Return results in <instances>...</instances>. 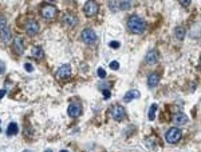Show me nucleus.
Returning <instances> with one entry per match:
<instances>
[{
  "label": "nucleus",
  "instance_id": "obj_4",
  "mask_svg": "<svg viewBox=\"0 0 201 152\" xmlns=\"http://www.w3.org/2000/svg\"><path fill=\"white\" fill-rule=\"evenodd\" d=\"M80 36H82V40L86 43V44H93V43L97 42V33L90 28L83 29L82 33H80Z\"/></svg>",
  "mask_w": 201,
  "mask_h": 152
},
{
  "label": "nucleus",
  "instance_id": "obj_8",
  "mask_svg": "<svg viewBox=\"0 0 201 152\" xmlns=\"http://www.w3.org/2000/svg\"><path fill=\"white\" fill-rule=\"evenodd\" d=\"M24 27H26L27 33H28L30 36H34V35H36V33L39 32V24L35 22V20H28Z\"/></svg>",
  "mask_w": 201,
  "mask_h": 152
},
{
  "label": "nucleus",
  "instance_id": "obj_9",
  "mask_svg": "<svg viewBox=\"0 0 201 152\" xmlns=\"http://www.w3.org/2000/svg\"><path fill=\"white\" fill-rule=\"evenodd\" d=\"M70 75H71V68H70L69 64L62 66L58 69V72H56V77H58V79H66V77H69Z\"/></svg>",
  "mask_w": 201,
  "mask_h": 152
},
{
  "label": "nucleus",
  "instance_id": "obj_31",
  "mask_svg": "<svg viewBox=\"0 0 201 152\" xmlns=\"http://www.w3.org/2000/svg\"><path fill=\"white\" fill-rule=\"evenodd\" d=\"M189 0H186V2H181V4H184V5H188V4H189Z\"/></svg>",
  "mask_w": 201,
  "mask_h": 152
},
{
  "label": "nucleus",
  "instance_id": "obj_17",
  "mask_svg": "<svg viewBox=\"0 0 201 152\" xmlns=\"http://www.w3.org/2000/svg\"><path fill=\"white\" fill-rule=\"evenodd\" d=\"M185 28L184 27H176V29H174V35H176V38L178 40H182L184 38H185Z\"/></svg>",
  "mask_w": 201,
  "mask_h": 152
},
{
  "label": "nucleus",
  "instance_id": "obj_19",
  "mask_svg": "<svg viewBox=\"0 0 201 152\" xmlns=\"http://www.w3.org/2000/svg\"><path fill=\"white\" fill-rule=\"evenodd\" d=\"M32 56H35L36 59L43 57V49H42V47H39V46L34 47V48H32Z\"/></svg>",
  "mask_w": 201,
  "mask_h": 152
},
{
  "label": "nucleus",
  "instance_id": "obj_18",
  "mask_svg": "<svg viewBox=\"0 0 201 152\" xmlns=\"http://www.w3.org/2000/svg\"><path fill=\"white\" fill-rule=\"evenodd\" d=\"M19 132V127H18V124L16 123H11L8 126V130H7V135L8 136H11V135H16Z\"/></svg>",
  "mask_w": 201,
  "mask_h": 152
},
{
  "label": "nucleus",
  "instance_id": "obj_11",
  "mask_svg": "<svg viewBox=\"0 0 201 152\" xmlns=\"http://www.w3.org/2000/svg\"><path fill=\"white\" fill-rule=\"evenodd\" d=\"M173 121H174V124H177V126H184V124L188 123V116L182 112H177V113H174V116H173Z\"/></svg>",
  "mask_w": 201,
  "mask_h": 152
},
{
  "label": "nucleus",
  "instance_id": "obj_3",
  "mask_svg": "<svg viewBox=\"0 0 201 152\" xmlns=\"http://www.w3.org/2000/svg\"><path fill=\"white\" fill-rule=\"evenodd\" d=\"M110 113H111L113 119L117 120V121H121L122 119H125V116H126L125 108H123L122 106H119V104H115V106H113L111 110H110Z\"/></svg>",
  "mask_w": 201,
  "mask_h": 152
},
{
  "label": "nucleus",
  "instance_id": "obj_26",
  "mask_svg": "<svg viewBox=\"0 0 201 152\" xmlns=\"http://www.w3.org/2000/svg\"><path fill=\"white\" fill-rule=\"evenodd\" d=\"M24 68H26L27 72H32V71H34V66H32V64H30V63H26L24 64Z\"/></svg>",
  "mask_w": 201,
  "mask_h": 152
},
{
  "label": "nucleus",
  "instance_id": "obj_24",
  "mask_svg": "<svg viewBox=\"0 0 201 152\" xmlns=\"http://www.w3.org/2000/svg\"><path fill=\"white\" fill-rule=\"evenodd\" d=\"M98 76L100 77V79H105V77H106V71L103 68H99L98 69Z\"/></svg>",
  "mask_w": 201,
  "mask_h": 152
},
{
  "label": "nucleus",
  "instance_id": "obj_2",
  "mask_svg": "<svg viewBox=\"0 0 201 152\" xmlns=\"http://www.w3.org/2000/svg\"><path fill=\"white\" fill-rule=\"evenodd\" d=\"M181 136H182V132H181L177 127H173V128H170V130L166 132L165 139H166L168 143L172 144V143H177V141H180Z\"/></svg>",
  "mask_w": 201,
  "mask_h": 152
},
{
  "label": "nucleus",
  "instance_id": "obj_15",
  "mask_svg": "<svg viewBox=\"0 0 201 152\" xmlns=\"http://www.w3.org/2000/svg\"><path fill=\"white\" fill-rule=\"evenodd\" d=\"M158 82H160L158 73H152V75L149 76V79H147V86H149L150 88H154V87L158 84Z\"/></svg>",
  "mask_w": 201,
  "mask_h": 152
},
{
  "label": "nucleus",
  "instance_id": "obj_20",
  "mask_svg": "<svg viewBox=\"0 0 201 152\" xmlns=\"http://www.w3.org/2000/svg\"><path fill=\"white\" fill-rule=\"evenodd\" d=\"M156 111H157V104L154 103L152 104V107H150V111H149V120H154L156 119Z\"/></svg>",
  "mask_w": 201,
  "mask_h": 152
},
{
  "label": "nucleus",
  "instance_id": "obj_25",
  "mask_svg": "<svg viewBox=\"0 0 201 152\" xmlns=\"http://www.w3.org/2000/svg\"><path fill=\"white\" fill-rule=\"evenodd\" d=\"M110 68H111V69H118L119 68V63L114 60V62L110 63Z\"/></svg>",
  "mask_w": 201,
  "mask_h": 152
},
{
  "label": "nucleus",
  "instance_id": "obj_23",
  "mask_svg": "<svg viewBox=\"0 0 201 152\" xmlns=\"http://www.w3.org/2000/svg\"><path fill=\"white\" fill-rule=\"evenodd\" d=\"M109 5H110V8H111L113 11H117V9H119V3H118V2H110Z\"/></svg>",
  "mask_w": 201,
  "mask_h": 152
},
{
  "label": "nucleus",
  "instance_id": "obj_28",
  "mask_svg": "<svg viewBox=\"0 0 201 152\" xmlns=\"http://www.w3.org/2000/svg\"><path fill=\"white\" fill-rule=\"evenodd\" d=\"M103 91V97H105V99H109V97H110V95H111V93H110V91L109 90H102Z\"/></svg>",
  "mask_w": 201,
  "mask_h": 152
},
{
  "label": "nucleus",
  "instance_id": "obj_30",
  "mask_svg": "<svg viewBox=\"0 0 201 152\" xmlns=\"http://www.w3.org/2000/svg\"><path fill=\"white\" fill-rule=\"evenodd\" d=\"M4 95H5V90H2V91H0V99H2Z\"/></svg>",
  "mask_w": 201,
  "mask_h": 152
},
{
  "label": "nucleus",
  "instance_id": "obj_7",
  "mask_svg": "<svg viewBox=\"0 0 201 152\" xmlns=\"http://www.w3.org/2000/svg\"><path fill=\"white\" fill-rule=\"evenodd\" d=\"M83 11L87 16H94L98 12V4L95 2H86L85 7H83Z\"/></svg>",
  "mask_w": 201,
  "mask_h": 152
},
{
  "label": "nucleus",
  "instance_id": "obj_6",
  "mask_svg": "<svg viewBox=\"0 0 201 152\" xmlns=\"http://www.w3.org/2000/svg\"><path fill=\"white\" fill-rule=\"evenodd\" d=\"M67 112L71 117H78L80 113H82V106H80V103L78 101H75V103H71L69 106V110H67Z\"/></svg>",
  "mask_w": 201,
  "mask_h": 152
},
{
  "label": "nucleus",
  "instance_id": "obj_33",
  "mask_svg": "<svg viewBox=\"0 0 201 152\" xmlns=\"http://www.w3.org/2000/svg\"><path fill=\"white\" fill-rule=\"evenodd\" d=\"M59 152H69V151H66V150H62V151H59Z\"/></svg>",
  "mask_w": 201,
  "mask_h": 152
},
{
  "label": "nucleus",
  "instance_id": "obj_32",
  "mask_svg": "<svg viewBox=\"0 0 201 152\" xmlns=\"http://www.w3.org/2000/svg\"><path fill=\"white\" fill-rule=\"evenodd\" d=\"M44 152H52V151H51V150H46Z\"/></svg>",
  "mask_w": 201,
  "mask_h": 152
},
{
  "label": "nucleus",
  "instance_id": "obj_35",
  "mask_svg": "<svg viewBox=\"0 0 201 152\" xmlns=\"http://www.w3.org/2000/svg\"><path fill=\"white\" fill-rule=\"evenodd\" d=\"M0 132H2V128H0Z\"/></svg>",
  "mask_w": 201,
  "mask_h": 152
},
{
  "label": "nucleus",
  "instance_id": "obj_12",
  "mask_svg": "<svg viewBox=\"0 0 201 152\" xmlns=\"http://www.w3.org/2000/svg\"><path fill=\"white\" fill-rule=\"evenodd\" d=\"M63 24L69 25V27H75L76 24H78V19H76L75 15L69 13V15H66L65 18H63Z\"/></svg>",
  "mask_w": 201,
  "mask_h": 152
},
{
  "label": "nucleus",
  "instance_id": "obj_10",
  "mask_svg": "<svg viewBox=\"0 0 201 152\" xmlns=\"http://www.w3.org/2000/svg\"><path fill=\"white\" fill-rule=\"evenodd\" d=\"M158 59H160V53H158V51L157 49H152L150 52H147V55H146V63L147 64H156L157 62H158Z\"/></svg>",
  "mask_w": 201,
  "mask_h": 152
},
{
  "label": "nucleus",
  "instance_id": "obj_21",
  "mask_svg": "<svg viewBox=\"0 0 201 152\" xmlns=\"http://www.w3.org/2000/svg\"><path fill=\"white\" fill-rule=\"evenodd\" d=\"M132 7V2H119V9H129Z\"/></svg>",
  "mask_w": 201,
  "mask_h": 152
},
{
  "label": "nucleus",
  "instance_id": "obj_1",
  "mask_svg": "<svg viewBox=\"0 0 201 152\" xmlns=\"http://www.w3.org/2000/svg\"><path fill=\"white\" fill-rule=\"evenodd\" d=\"M127 28L130 32L133 33H142L146 28V23L142 18H139L138 15H133L130 16L127 20Z\"/></svg>",
  "mask_w": 201,
  "mask_h": 152
},
{
  "label": "nucleus",
  "instance_id": "obj_5",
  "mask_svg": "<svg viewBox=\"0 0 201 152\" xmlns=\"http://www.w3.org/2000/svg\"><path fill=\"white\" fill-rule=\"evenodd\" d=\"M56 7L51 4H46L42 7V16L46 19H52L56 16Z\"/></svg>",
  "mask_w": 201,
  "mask_h": 152
},
{
  "label": "nucleus",
  "instance_id": "obj_22",
  "mask_svg": "<svg viewBox=\"0 0 201 152\" xmlns=\"http://www.w3.org/2000/svg\"><path fill=\"white\" fill-rule=\"evenodd\" d=\"M5 27H7V19L4 18V16L0 15V31H2V29H4Z\"/></svg>",
  "mask_w": 201,
  "mask_h": 152
},
{
  "label": "nucleus",
  "instance_id": "obj_13",
  "mask_svg": "<svg viewBox=\"0 0 201 152\" xmlns=\"http://www.w3.org/2000/svg\"><path fill=\"white\" fill-rule=\"evenodd\" d=\"M13 48L18 53H22L24 51V44H23V38L22 36H16L13 40Z\"/></svg>",
  "mask_w": 201,
  "mask_h": 152
},
{
  "label": "nucleus",
  "instance_id": "obj_27",
  "mask_svg": "<svg viewBox=\"0 0 201 152\" xmlns=\"http://www.w3.org/2000/svg\"><path fill=\"white\" fill-rule=\"evenodd\" d=\"M111 48H114V49H117V48H119V43L118 42H110V44H109Z\"/></svg>",
  "mask_w": 201,
  "mask_h": 152
},
{
  "label": "nucleus",
  "instance_id": "obj_34",
  "mask_svg": "<svg viewBox=\"0 0 201 152\" xmlns=\"http://www.w3.org/2000/svg\"><path fill=\"white\" fill-rule=\"evenodd\" d=\"M23 152H31V151H28V150H26V151H23Z\"/></svg>",
  "mask_w": 201,
  "mask_h": 152
},
{
  "label": "nucleus",
  "instance_id": "obj_29",
  "mask_svg": "<svg viewBox=\"0 0 201 152\" xmlns=\"http://www.w3.org/2000/svg\"><path fill=\"white\" fill-rule=\"evenodd\" d=\"M4 71H5V66H4V63L0 62V73H4Z\"/></svg>",
  "mask_w": 201,
  "mask_h": 152
},
{
  "label": "nucleus",
  "instance_id": "obj_14",
  "mask_svg": "<svg viewBox=\"0 0 201 152\" xmlns=\"http://www.w3.org/2000/svg\"><path fill=\"white\" fill-rule=\"evenodd\" d=\"M0 39H2L3 43H5V44H8V43L11 42V31H9L8 27H5L4 29L0 31Z\"/></svg>",
  "mask_w": 201,
  "mask_h": 152
},
{
  "label": "nucleus",
  "instance_id": "obj_16",
  "mask_svg": "<svg viewBox=\"0 0 201 152\" xmlns=\"http://www.w3.org/2000/svg\"><path fill=\"white\" fill-rule=\"evenodd\" d=\"M139 97V92L137 90H130L129 92H126V95L123 96V100L125 101H130L133 99H138Z\"/></svg>",
  "mask_w": 201,
  "mask_h": 152
}]
</instances>
